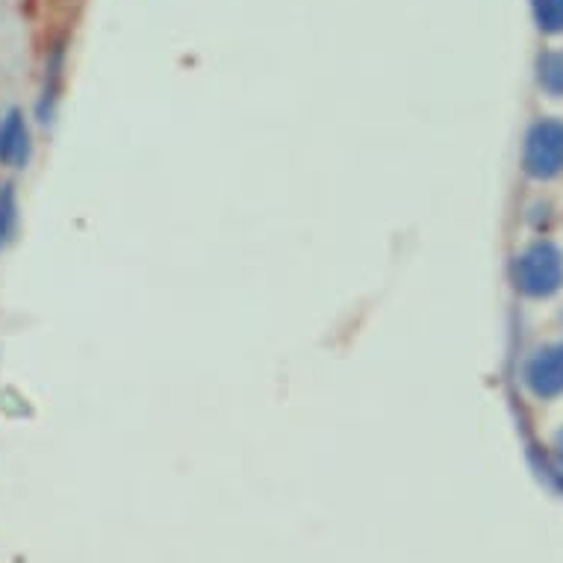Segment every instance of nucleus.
<instances>
[{
	"instance_id": "nucleus-1",
	"label": "nucleus",
	"mask_w": 563,
	"mask_h": 563,
	"mask_svg": "<svg viewBox=\"0 0 563 563\" xmlns=\"http://www.w3.org/2000/svg\"><path fill=\"white\" fill-rule=\"evenodd\" d=\"M514 280L522 296L552 298L563 287V254L549 240L528 245L514 263Z\"/></svg>"
},
{
	"instance_id": "nucleus-3",
	"label": "nucleus",
	"mask_w": 563,
	"mask_h": 563,
	"mask_svg": "<svg viewBox=\"0 0 563 563\" xmlns=\"http://www.w3.org/2000/svg\"><path fill=\"white\" fill-rule=\"evenodd\" d=\"M522 378H526V387L543 401L563 396V342L537 349L528 357Z\"/></svg>"
},
{
	"instance_id": "nucleus-4",
	"label": "nucleus",
	"mask_w": 563,
	"mask_h": 563,
	"mask_svg": "<svg viewBox=\"0 0 563 563\" xmlns=\"http://www.w3.org/2000/svg\"><path fill=\"white\" fill-rule=\"evenodd\" d=\"M30 157H33V133L27 115L19 107H12L0 119V166L27 168Z\"/></svg>"
},
{
	"instance_id": "nucleus-9",
	"label": "nucleus",
	"mask_w": 563,
	"mask_h": 563,
	"mask_svg": "<svg viewBox=\"0 0 563 563\" xmlns=\"http://www.w3.org/2000/svg\"><path fill=\"white\" fill-rule=\"evenodd\" d=\"M554 457H558V466L563 470V428L554 434Z\"/></svg>"
},
{
	"instance_id": "nucleus-5",
	"label": "nucleus",
	"mask_w": 563,
	"mask_h": 563,
	"mask_svg": "<svg viewBox=\"0 0 563 563\" xmlns=\"http://www.w3.org/2000/svg\"><path fill=\"white\" fill-rule=\"evenodd\" d=\"M63 75H65V47L54 45V51L47 54L45 65V86H42V98H38V121L47 124L54 119L56 101H59V89H63Z\"/></svg>"
},
{
	"instance_id": "nucleus-8",
	"label": "nucleus",
	"mask_w": 563,
	"mask_h": 563,
	"mask_svg": "<svg viewBox=\"0 0 563 563\" xmlns=\"http://www.w3.org/2000/svg\"><path fill=\"white\" fill-rule=\"evenodd\" d=\"M15 228H19V195L15 186L3 184L0 186V251L12 240Z\"/></svg>"
},
{
	"instance_id": "nucleus-2",
	"label": "nucleus",
	"mask_w": 563,
	"mask_h": 563,
	"mask_svg": "<svg viewBox=\"0 0 563 563\" xmlns=\"http://www.w3.org/2000/svg\"><path fill=\"white\" fill-rule=\"evenodd\" d=\"M522 168L534 180H554L563 175V121L540 119L531 124L522 148Z\"/></svg>"
},
{
	"instance_id": "nucleus-6",
	"label": "nucleus",
	"mask_w": 563,
	"mask_h": 563,
	"mask_svg": "<svg viewBox=\"0 0 563 563\" xmlns=\"http://www.w3.org/2000/svg\"><path fill=\"white\" fill-rule=\"evenodd\" d=\"M537 84L552 98H563V51H543L537 59Z\"/></svg>"
},
{
	"instance_id": "nucleus-7",
	"label": "nucleus",
	"mask_w": 563,
	"mask_h": 563,
	"mask_svg": "<svg viewBox=\"0 0 563 563\" xmlns=\"http://www.w3.org/2000/svg\"><path fill=\"white\" fill-rule=\"evenodd\" d=\"M531 15L540 33L545 36H561L563 33V0H528Z\"/></svg>"
}]
</instances>
